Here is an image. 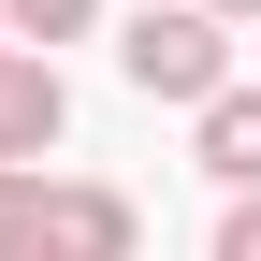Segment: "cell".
I'll return each instance as SVG.
<instances>
[{
  "mask_svg": "<svg viewBox=\"0 0 261 261\" xmlns=\"http://www.w3.org/2000/svg\"><path fill=\"white\" fill-rule=\"evenodd\" d=\"M116 73L145 87V102H218V87H232V15H218V0H145V15L116 29Z\"/></svg>",
  "mask_w": 261,
  "mask_h": 261,
  "instance_id": "6da1fadb",
  "label": "cell"
},
{
  "mask_svg": "<svg viewBox=\"0 0 261 261\" xmlns=\"http://www.w3.org/2000/svg\"><path fill=\"white\" fill-rule=\"evenodd\" d=\"M29 261H145L130 189H102V174H44V232H29Z\"/></svg>",
  "mask_w": 261,
  "mask_h": 261,
  "instance_id": "7a4b0ae2",
  "label": "cell"
},
{
  "mask_svg": "<svg viewBox=\"0 0 261 261\" xmlns=\"http://www.w3.org/2000/svg\"><path fill=\"white\" fill-rule=\"evenodd\" d=\"M58 130H73V87H58L44 44H15V58H0V160H44Z\"/></svg>",
  "mask_w": 261,
  "mask_h": 261,
  "instance_id": "3957f363",
  "label": "cell"
},
{
  "mask_svg": "<svg viewBox=\"0 0 261 261\" xmlns=\"http://www.w3.org/2000/svg\"><path fill=\"white\" fill-rule=\"evenodd\" d=\"M189 160H203L218 189H261V87H218V102H189Z\"/></svg>",
  "mask_w": 261,
  "mask_h": 261,
  "instance_id": "277c9868",
  "label": "cell"
},
{
  "mask_svg": "<svg viewBox=\"0 0 261 261\" xmlns=\"http://www.w3.org/2000/svg\"><path fill=\"white\" fill-rule=\"evenodd\" d=\"M44 232V160H0V261H29Z\"/></svg>",
  "mask_w": 261,
  "mask_h": 261,
  "instance_id": "5b68a950",
  "label": "cell"
},
{
  "mask_svg": "<svg viewBox=\"0 0 261 261\" xmlns=\"http://www.w3.org/2000/svg\"><path fill=\"white\" fill-rule=\"evenodd\" d=\"M0 15H15V44L58 58V44H87V29H102V0H0Z\"/></svg>",
  "mask_w": 261,
  "mask_h": 261,
  "instance_id": "8992f818",
  "label": "cell"
},
{
  "mask_svg": "<svg viewBox=\"0 0 261 261\" xmlns=\"http://www.w3.org/2000/svg\"><path fill=\"white\" fill-rule=\"evenodd\" d=\"M203 261H261V189H232V203H218V247Z\"/></svg>",
  "mask_w": 261,
  "mask_h": 261,
  "instance_id": "52a82bcc",
  "label": "cell"
},
{
  "mask_svg": "<svg viewBox=\"0 0 261 261\" xmlns=\"http://www.w3.org/2000/svg\"><path fill=\"white\" fill-rule=\"evenodd\" d=\"M218 15H261V0H218Z\"/></svg>",
  "mask_w": 261,
  "mask_h": 261,
  "instance_id": "ba28073f",
  "label": "cell"
},
{
  "mask_svg": "<svg viewBox=\"0 0 261 261\" xmlns=\"http://www.w3.org/2000/svg\"><path fill=\"white\" fill-rule=\"evenodd\" d=\"M0 58H15V15H0Z\"/></svg>",
  "mask_w": 261,
  "mask_h": 261,
  "instance_id": "9c48e42d",
  "label": "cell"
}]
</instances>
